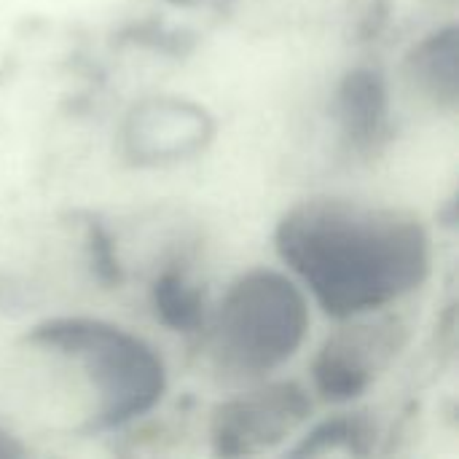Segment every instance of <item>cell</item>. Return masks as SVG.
I'll return each mask as SVG.
<instances>
[{"instance_id": "obj_1", "label": "cell", "mask_w": 459, "mask_h": 459, "mask_svg": "<svg viewBox=\"0 0 459 459\" xmlns=\"http://www.w3.org/2000/svg\"><path fill=\"white\" fill-rule=\"evenodd\" d=\"M274 245L336 320L379 312L430 274V234L417 215L398 207L307 199L280 218Z\"/></svg>"}, {"instance_id": "obj_2", "label": "cell", "mask_w": 459, "mask_h": 459, "mask_svg": "<svg viewBox=\"0 0 459 459\" xmlns=\"http://www.w3.org/2000/svg\"><path fill=\"white\" fill-rule=\"evenodd\" d=\"M27 342L78 360L97 395L91 430L124 428L145 417L167 390L159 352L140 336L91 317H54L35 325Z\"/></svg>"}, {"instance_id": "obj_3", "label": "cell", "mask_w": 459, "mask_h": 459, "mask_svg": "<svg viewBox=\"0 0 459 459\" xmlns=\"http://www.w3.org/2000/svg\"><path fill=\"white\" fill-rule=\"evenodd\" d=\"M309 331V304L301 288L274 269H253L237 277L221 299L210 350L234 374L261 377L288 363Z\"/></svg>"}, {"instance_id": "obj_4", "label": "cell", "mask_w": 459, "mask_h": 459, "mask_svg": "<svg viewBox=\"0 0 459 459\" xmlns=\"http://www.w3.org/2000/svg\"><path fill=\"white\" fill-rule=\"evenodd\" d=\"M312 414L299 382H272L215 406L210 441L218 457H255L290 438Z\"/></svg>"}, {"instance_id": "obj_5", "label": "cell", "mask_w": 459, "mask_h": 459, "mask_svg": "<svg viewBox=\"0 0 459 459\" xmlns=\"http://www.w3.org/2000/svg\"><path fill=\"white\" fill-rule=\"evenodd\" d=\"M215 137V121L199 102L153 94L132 105L121 140L124 153L140 167H167L199 156Z\"/></svg>"}, {"instance_id": "obj_6", "label": "cell", "mask_w": 459, "mask_h": 459, "mask_svg": "<svg viewBox=\"0 0 459 459\" xmlns=\"http://www.w3.org/2000/svg\"><path fill=\"white\" fill-rule=\"evenodd\" d=\"M403 344V328L398 320L358 323L331 336L312 363V379L317 393L331 403H347L360 398Z\"/></svg>"}, {"instance_id": "obj_7", "label": "cell", "mask_w": 459, "mask_h": 459, "mask_svg": "<svg viewBox=\"0 0 459 459\" xmlns=\"http://www.w3.org/2000/svg\"><path fill=\"white\" fill-rule=\"evenodd\" d=\"M390 113V94L387 81L379 70L358 67L350 70L336 91V118L342 124L344 137L358 145L368 148L385 132Z\"/></svg>"}, {"instance_id": "obj_8", "label": "cell", "mask_w": 459, "mask_h": 459, "mask_svg": "<svg viewBox=\"0 0 459 459\" xmlns=\"http://www.w3.org/2000/svg\"><path fill=\"white\" fill-rule=\"evenodd\" d=\"M457 24H446L422 38L406 56V75L433 105L455 110L459 100Z\"/></svg>"}, {"instance_id": "obj_9", "label": "cell", "mask_w": 459, "mask_h": 459, "mask_svg": "<svg viewBox=\"0 0 459 459\" xmlns=\"http://www.w3.org/2000/svg\"><path fill=\"white\" fill-rule=\"evenodd\" d=\"M377 441V428L366 420V414H342L323 425H317L307 438L290 449L293 457H328V455H371Z\"/></svg>"}, {"instance_id": "obj_10", "label": "cell", "mask_w": 459, "mask_h": 459, "mask_svg": "<svg viewBox=\"0 0 459 459\" xmlns=\"http://www.w3.org/2000/svg\"><path fill=\"white\" fill-rule=\"evenodd\" d=\"M151 301L156 317L178 333L196 331L204 323V293L178 269L161 272L153 282Z\"/></svg>"}, {"instance_id": "obj_11", "label": "cell", "mask_w": 459, "mask_h": 459, "mask_svg": "<svg viewBox=\"0 0 459 459\" xmlns=\"http://www.w3.org/2000/svg\"><path fill=\"white\" fill-rule=\"evenodd\" d=\"M86 245L91 253V266L97 272V277L102 282H118L121 280V269H118V258L113 253V239L108 237V231L100 223H89L86 226Z\"/></svg>"}, {"instance_id": "obj_12", "label": "cell", "mask_w": 459, "mask_h": 459, "mask_svg": "<svg viewBox=\"0 0 459 459\" xmlns=\"http://www.w3.org/2000/svg\"><path fill=\"white\" fill-rule=\"evenodd\" d=\"M24 455H27V449L19 444V438L0 425V459H19Z\"/></svg>"}, {"instance_id": "obj_13", "label": "cell", "mask_w": 459, "mask_h": 459, "mask_svg": "<svg viewBox=\"0 0 459 459\" xmlns=\"http://www.w3.org/2000/svg\"><path fill=\"white\" fill-rule=\"evenodd\" d=\"M167 3H175L183 8H226L237 0H167Z\"/></svg>"}]
</instances>
